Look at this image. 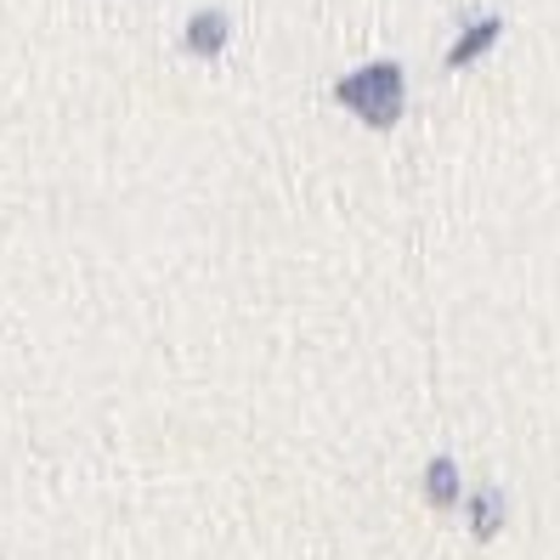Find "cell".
Listing matches in <instances>:
<instances>
[{
	"mask_svg": "<svg viewBox=\"0 0 560 560\" xmlns=\"http://www.w3.org/2000/svg\"><path fill=\"white\" fill-rule=\"evenodd\" d=\"M335 103L369 130H390L402 119V69L397 62H362V69L335 80Z\"/></svg>",
	"mask_w": 560,
	"mask_h": 560,
	"instance_id": "obj_1",
	"label": "cell"
},
{
	"mask_svg": "<svg viewBox=\"0 0 560 560\" xmlns=\"http://www.w3.org/2000/svg\"><path fill=\"white\" fill-rule=\"evenodd\" d=\"M424 499H431L436 510H453L458 504V470H453V458H436V465L424 470Z\"/></svg>",
	"mask_w": 560,
	"mask_h": 560,
	"instance_id": "obj_3",
	"label": "cell"
},
{
	"mask_svg": "<svg viewBox=\"0 0 560 560\" xmlns=\"http://www.w3.org/2000/svg\"><path fill=\"white\" fill-rule=\"evenodd\" d=\"M492 35H499V23H492V18H487L481 28H470V35H465V40H458V46H453V57H447V62H453V69H458V62H470V57H481V46H487Z\"/></svg>",
	"mask_w": 560,
	"mask_h": 560,
	"instance_id": "obj_4",
	"label": "cell"
},
{
	"mask_svg": "<svg viewBox=\"0 0 560 560\" xmlns=\"http://www.w3.org/2000/svg\"><path fill=\"white\" fill-rule=\"evenodd\" d=\"M499 499H492V492H481V499H476V533L481 538H492V533H499Z\"/></svg>",
	"mask_w": 560,
	"mask_h": 560,
	"instance_id": "obj_5",
	"label": "cell"
},
{
	"mask_svg": "<svg viewBox=\"0 0 560 560\" xmlns=\"http://www.w3.org/2000/svg\"><path fill=\"white\" fill-rule=\"evenodd\" d=\"M226 46H233V12H226V7H199V12H187V23H182V51H187V57L215 62Z\"/></svg>",
	"mask_w": 560,
	"mask_h": 560,
	"instance_id": "obj_2",
	"label": "cell"
}]
</instances>
